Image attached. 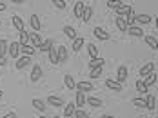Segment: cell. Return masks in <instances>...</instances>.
I'll list each match as a JSON object with an SVG mask.
<instances>
[{
	"label": "cell",
	"instance_id": "obj_43",
	"mask_svg": "<svg viewBox=\"0 0 158 118\" xmlns=\"http://www.w3.org/2000/svg\"><path fill=\"white\" fill-rule=\"evenodd\" d=\"M75 116L77 118H89V115H87L84 109H77V111H75Z\"/></svg>",
	"mask_w": 158,
	"mask_h": 118
},
{
	"label": "cell",
	"instance_id": "obj_4",
	"mask_svg": "<svg viewBox=\"0 0 158 118\" xmlns=\"http://www.w3.org/2000/svg\"><path fill=\"white\" fill-rule=\"evenodd\" d=\"M46 104H51L53 107H62L65 102H64L62 98H60V96H56V95H49L48 100H46Z\"/></svg>",
	"mask_w": 158,
	"mask_h": 118
},
{
	"label": "cell",
	"instance_id": "obj_45",
	"mask_svg": "<svg viewBox=\"0 0 158 118\" xmlns=\"http://www.w3.org/2000/svg\"><path fill=\"white\" fill-rule=\"evenodd\" d=\"M6 64H7V60H6V58H0V67H4Z\"/></svg>",
	"mask_w": 158,
	"mask_h": 118
},
{
	"label": "cell",
	"instance_id": "obj_26",
	"mask_svg": "<svg viewBox=\"0 0 158 118\" xmlns=\"http://www.w3.org/2000/svg\"><path fill=\"white\" fill-rule=\"evenodd\" d=\"M116 27H118L120 31H127V29H129V26H127L126 18H122V17H116Z\"/></svg>",
	"mask_w": 158,
	"mask_h": 118
},
{
	"label": "cell",
	"instance_id": "obj_18",
	"mask_svg": "<svg viewBox=\"0 0 158 118\" xmlns=\"http://www.w3.org/2000/svg\"><path fill=\"white\" fill-rule=\"evenodd\" d=\"M33 107H35V109H38L40 113H44L48 105H46V102L40 100V98H33Z\"/></svg>",
	"mask_w": 158,
	"mask_h": 118
},
{
	"label": "cell",
	"instance_id": "obj_8",
	"mask_svg": "<svg viewBox=\"0 0 158 118\" xmlns=\"http://www.w3.org/2000/svg\"><path fill=\"white\" fill-rule=\"evenodd\" d=\"M42 42H44V40H42V36H40L38 33H31V35H29V44H31L35 49H36V47H40V44H42Z\"/></svg>",
	"mask_w": 158,
	"mask_h": 118
},
{
	"label": "cell",
	"instance_id": "obj_37",
	"mask_svg": "<svg viewBox=\"0 0 158 118\" xmlns=\"http://www.w3.org/2000/svg\"><path fill=\"white\" fill-rule=\"evenodd\" d=\"M51 47H53V42H51V40H44V42L40 44V47H38V49H40V51H48V53H49Z\"/></svg>",
	"mask_w": 158,
	"mask_h": 118
},
{
	"label": "cell",
	"instance_id": "obj_29",
	"mask_svg": "<svg viewBox=\"0 0 158 118\" xmlns=\"http://www.w3.org/2000/svg\"><path fill=\"white\" fill-rule=\"evenodd\" d=\"M151 20H153V18L149 17V15H145V13L136 15V22H138V24H143V26H145V24H151Z\"/></svg>",
	"mask_w": 158,
	"mask_h": 118
},
{
	"label": "cell",
	"instance_id": "obj_47",
	"mask_svg": "<svg viewBox=\"0 0 158 118\" xmlns=\"http://www.w3.org/2000/svg\"><path fill=\"white\" fill-rule=\"evenodd\" d=\"M100 118H116V116H113V115H102Z\"/></svg>",
	"mask_w": 158,
	"mask_h": 118
},
{
	"label": "cell",
	"instance_id": "obj_24",
	"mask_svg": "<svg viewBox=\"0 0 158 118\" xmlns=\"http://www.w3.org/2000/svg\"><path fill=\"white\" fill-rule=\"evenodd\" d=\"M84 42H85V40H84L82 36H77V38L73 40V51H75V53H78V51L82 49V46H84Z\"/></svg>",
	"mask_w": 158,
	"mask_h": 118
},
{
	"label": "cell",
	"instance_id": "obj_3",
	"mask_svg": "<svg viewBox=\"0 0 158 118\" xmlns=\"http://www.w3.org/2000/svg\"><path fill=\"white\" fill-rule=\"evenodd\" d=\"M116 15H118V17H129V15H133V7H131V6H126V4H122V6H120V7H118V9H116Z\"/></svg>",
	"mask_w": 158,
	"mask_h": 118
},
{
	"label": "cell",
	"instance_id": "obj_30",
	"mask_svg": "<svg viewBox=\"0 0 158 118\" xmlns=\"http://www.w3.org/2000/svg\"><path fill=\"white\" fill-rule=\"evenodd\" d=\"M29 22H31V27H33V31H35V33H38V29H40V18L36 17V15H33Z\"/></svg>",
	"mask_w": 158,
	"mask_h": 118
},
{
	"label": "cell",
	"instance_id": "obj_25",
	"mask_svg": "<svg viewBox=\"0 0 158 118\" xmlns=\"http://www.w3.org/2000/svg\"><path fill=\"white\" fill-rule=\"evenodd\" d=\"M64 33H65V36H69V38H77V29L73 27V26H64Z\"/></svg>",
	"mask_w": 158,
	"mask_h": 118
},
{
	"label": "cell",
	"instance_id": "obj_19",
	"mask_svg": "<svg viewBox=\"0 0 158 118\" xmlns=\"http://www.w3.org/2000/svg\"><path fill=\"white\" fill-rule=\"evenodd\" d=\"M85 104V96H84V93L82 91H77V96H75V105L78 107V109H82V105Z\"/></svg>",
	"mask_w": 158,
	"mask_h": 118
},
{
	"label": "cell",
	"instance_id": "obj_33",
	"mask_svg": "<svg viewBox=\"0 0 158 118\" xmlns=\"http://www.w3.org/2000/svg\"><path fill=\"white\" fill-rule=\"evenodd\" d=\"M91 17H93V7H85V9H84V15H82V20H84V22H89Z\"/></svg>",
	"mask_w": 158,
	"mask_h": 118
},
{
	"label": "cell",
	"instance_id": "obj_23",
	"mask_svg": "<svg viewBox=\"0 0 158 118\" xmlns=\"http://www.w3.org/2000/svg\"><path fill=\"white\" fill-rule=\"evenodd\" d=\"M84 9H85V6H84V2H77L75 4V17L78 18H82V15H84Z\"/></svg>",
	"mask_w": 158,
	"mask_h": 118
},
{
	"label": "cell",
	"instance_id": "obj_51",
	"mask_svg": "<svg viewBox=\"0 0 158 118\" xmlns=\"http://www.w3.org/2000/svg\"><path fill=\"white\" fill-rule=\"evenodd\" d=\"M51 118H60V116H51Z\"/></svg>",
	"mask_w": 158,
	"mask_h": 118
},
{
	"label": "cell",
	"instance_id": "obj_38",
	"mask_svg": "<svg viewBox=\"0 0 158 118\" xmlns=\"http://www.w3.org/2000/svg\"><path fill=\"white\" fill-rule=\"evenodd\" d=\"M120 6H122L120 0H109V2H107V7H109V9H118Z\"/></svg>",
	"mask_w": 158,
	"mask_h": 118
},
{
	"label": "cell",
	"instance_id": "obj_17",
	"mask_svg": "<svg viewBox=\"0 0 158 118\" xmlns=\"http://www.w3.org/2000/svg\"><path fill=\"white\" fill-rule=\"evenodd\" d=\"M106 87H109L113 91H120V89H122V84L116 82V80H113V78H107V80H106Z\"/></svg>",
	"mask_w": 158,
	"mask_h": 118
},
{
	"label": "cell",
	"instance_id": "obj_31",
	"mask_svg": "<svg viewBox=\"0 0 158 118\" xmlns=\"http://www.w3.org/2000/svg\"><path fill=\"white\" fill-rule=\"evenodd\" d=\"M7 49H9V44H7L6 40H0V58H6Z\"/></svg>",
	"mask_w": 158,
	"mask_h": 118
},
{
	"label": "cell",
	"instance_id": "obj_44",
	"mask_svg": "<svg viewBox=\"0 0 158 118\" xmlns=\"http://www.w3.org/2000/svg\"><path fill=\"white\" fill-rule=\"evenodd\" d=\"M2 118H16V113L15 111H9V113H6Z\"/></svg>",
	"mask_w": 158,
	"mask_h": 118
},
{
	"label": "cell",
	"instance_id": "obj_5",
	"mask_svg": "<svg viewBox=\"0 0 158 118\" xmlns=\"http://www.w3.org/2000/svg\"><path fill=\"white\" fill-rule=\"evenodd\" d=\"M127 33H129V36H135V38H143V36H145V35H143V29L140 27V26H133V27H129Z\"/></svg>",
	"mask_w": 158,
	"mask_h": 118
},
{
	"label": "cell",
	"instance_id": "obj_49",
	"mask_svg": "<svg viewBox=\"0 0 158 118\" xmlns=\"http://www.w3.org/2000/svg\"><path fill=\"white\" fill-rule=\"evenodd\" d=\"M2 96H4V93H2V91H0V98H2Z\"/></svg>",
	"mask_w": 158,
	"mask_h": 118
},
{
	"label": "cell",
	"instance_id": "obj_39",
	"mask_svg": "<svg viewBox=\"0 0 158 118\" xmlns=\"http://www.w3.org/2000/svg\"><path fill=\"white\" fill-rule=\"evenodd\" d=\"M126 22H127V26H129V27L136 26V15H129V17L126 18Z\"/></svg>",
	"mask_w": 158,
	"mask_h": 118
},
{
	"label": "cell",
	"instance_id": "obj_28",
	"mask_svg": "<svg viewBox=\"0 0 158 118\" xmlns=\"http://www.w3.org/2000/svg\"><path fill=\"white\" fill-rule=\"evenodd\" d=\"M87 100V104L91 105V107H102L104 105V102L100 100V98H95V96H89V98H85Z\"/></svg>",
	"mask_w": 158,
	"mask_h": 118
},
{
	"label": "cell",
	"instance_id": "obj_41",
	"mask_svg": "<svg viewBox=\"0 0 158 118\" xmlns=\"http://www.w3.org/2000/svg\"><path fill=\"white\" fill-rule=\"evenodd\" d=\"M89 76H91V78H95V80H96V78H100V76H102V67H98V69H93Z\"/></svg>",
	"mask_w": 158,
	"mask_h": 118
},
{
	"label": "cell",
	"instance_id": "obj_52",
	"mask_svg": "<svg viewBox=\"0 0 158 118\" xmlns=\"http://www.w3.org/2000/svg\"><path fill=\"white\" fill-rule=\"evenodd\" d=\"M0 26H2V22H0Z\"/></svg>",
	"mask_w": 158,
	"mask_h": 118
},
{
	"label": "cell",
	"instance_id": "obj_27",
	"mask_svg": "<svg viewBox=\"0 0 158 118\" xmlns=\"http://www.w3.org/2000/svg\"><path fill=\"white\" fill-rule=\"evenodd\" d=\"M56 51H58V60L60 62H65L67 60V49H65V46H58Z\"/></svg>",
	"mask_w": 158,
	"mask_h": 118
},
{
	"label": "cell",
	"instance_id": "obj_36",
	"mask_svg": "<svg viewBox=\"0 0 158 118\" xmlns=\"http://www.w3.org/2000/svg\"><path fill=\"white\" fill-rule=\"evenodd\" d=\"M87 51H89L91 58H98V47H96L95 44H87Z\"/></svg>",
	"mask_w": 158,
	"mask_h": 118
},
{
	"label": "cell",
	"instance_id": "obj_20",
	"mask_svg": "<svg viewBox=\"0 0 158 118\" xmlns=\"http://www.w3.org/2000/svg\"><path fill=\"white\" fill-rule=\"evenodd\" d=\"M49 62H51V64H60L56 47H51V49H49Z\"/></svg>",
	"mask_w": 158,
	"mask_h": 118
},
{
	"label": "cell",
	"instance_id": "obj_14",
	"mask_svg": "<svg viewBox=\"0 0 158 118\" xmlns=\"http://www.w3.org/2000/svg\"><path fill=\"white\" fill-rule=\"evenodd\" d=\"M145 107H147L149 111H155V109H156V98H155V95H147V98H145Z\"/></svg>",
	"mask_w": 158,
	"mask_h": 118
},
{
	"label": "cell",
	"instance_id": "obj_48",
	"mask_svg": "<svg viewBox=\"0 0 158 118\" xmlns=\"http://www.w3.org/2000/svg\"><path fill=\"white\" fill-rule=\"evenodd\" d=\"M155 22H156V29H158V17H156V20H155Z\"/></svg>",
	"mask_w": 158,
	"mask_h": 118
},
{
	"label": "cell",
	"instance_id": "obj_13",
	"mask_svg": "<svg viewBox=\"0 0 158 118\" xmlns=\"http://www.w3.org/2000/svg\"><path fill=\"white\" fill-rule=\"evenodd\" d=\"M64 84H65V89H69V91L77 89V82L73 80V76H71V75H65V76H64Z\"/></svg>",
	"mask_w": 158,
	"mask_h": 118
},
{
	"label": "cell",
	"instance_id": "obj_21",
	"mask_svg": "<svg viewBox=\"0 0 158 118\" xmlns=\"http://www.w3.org/2000/svg\"><path fill=\"white\" fill-rule=\"evenodd\" d=\"M104 64H106L104 58H93V60L89 62V69H91V71H93V69H98V67H102Z\"/></svg>",
	"mask_w": 158,
	"mask_h": 118
},
{
	"label": "cell",
	"instance_id": "obj_11",
	"mask_svg": "<svg viewBox=\"0 0 158 118\" xmlns=\"http://www.w3.org/2000/svg\"><path fill=\"white\" fill-rule=\"evenodd\" d=\"M42 78V66H33V71H31V80L33 82H36V80H40Z\"/></svg>",
	"mask_w": 158,
	"mask_h": 118
},
{
	"label": "cell",
	"instance_id": "obj_12",
	"mask_svg": "<svg viewBox=\"0 0 158 118\" xmlns=\"http://www.w3.org/2000/svg\"><path fill=\"white\" fill-rule=\"evenodd\" d=\"M29 64H31V56H22V58H18V60H16L15 67L16 69H24L26 66H29Z\"/></svg>",
	"mask_w": 158,
	"mask_h": 118
},
{
	"label": "cell",
	"instance_id": "obj_22",
	"mask_svg": "<svg viewBox=\"0 0 158 118\" xmlns=\"http://www.w3.org/2000/svg\"><path fill=\"white\" fill-rule=\"evenodd\" d=\"M20 36H18V44H20V47L22 46H27L29 44V33L27 31H22V33H18Z\"/></svg>",
	"mask_w": 158,
	"mask_h": 118
},
{
	"label": "cell",
	"instance_id": "obj_50",
	"mask_svg": "<svg viewBox=\"0 0 158 118\" xmlns=\"http://www.w3.org/2000/svg\"><path fill=\"white\" fill-rule=\"evenodd\" d=\"M38 118H48V116H44V115H42V116H38Z\"/></svg>",
	"mask_w": 158,
	"mask_h": 118
},
{
	"label": "cell",
	"instance_id": "obj_9",
	"mask_svg": "<svg viewBox=\"0 0 158 118\" xmlns=\"http://www.w3.org/2000/svg\"><path fill=\"white\" fill-rule=\"evenodd\" d=\"M143 40H145V44H147V46H149L153 51L158 49V40L153 36V35H145V36H143Z\"/></svg>",
	"mask_w": 158,
	"mask_h": 118
},
{
	"label": "cell",
	"instance_id": "obj_16",
	"mask_svg": "<svg viewBox=\"0 0 158 118\" xmlns=\"http://www.w3.org/2000/svg\"><path fill=\"white\" fill-rule=\"evenodd\" d=\"M75 111H77V105H75V102H73V104H65V109H64V116H65V118L75 116Z\"/></svg>",
	"mask_w": 158,
	"mask_h": 118
},
{
	"label": "cell",
	"instance_id": "obj_32",
	"mask_svg": "<svg viewBox=\"0 0 158 118\" xmlns=\"http://www.w3.org/2000/svg\"><path fill=\"white\" fill-rule=\"evenodd\" d=\"M143 82H145V85H147V87L155 84V82H156V75H155V71H153V73H149V75L143 78Z\"/></svg>",
	"mask_w": 158,
	"mask_h": 118
},
{
	"label": "cell",
	"instance_id": "obj_46",
	"mask_svg": "<svg viewBox=\"0 0 158 118\" xmlns=\"http://www.w3.org/2000/svg\"><path fill=\"white\" fill-rule=\"evenodd\" d=\"M6 7H7V4H6V2H0V11H4Z\"/></svg>",
	"mask_w": 158,
	"mask_h": 118
},
{
	"label": "cell",
	"instance_id": "obj_10",
	"mask_svg": "<svg viewBox=\"0 0 158 118\" xmlns=\"http://www.w3.org/2000/svg\"><path fill=\"white\" fill-rule=\"evenodd\" d=\"M13 26H15V29L18 31V33H22V31H26V26H24V20L18 17V15H15L13 17Z\"/></svg>",
	"mask_w": 158,
	"mask_h": 118
},
{
	"label": "cell",
	"instance_id": "obj_2",
	"mask_svg": "<svg viewBox=\"0 0 158 118\" xmlns=\"http://www.w3.org/2000/svg\"><path fill=\"white\" fill-rule=\"evenodd\" d=\"M127 75H129V69L126 67V66H120L118 67V71H116V82H126L127 80Z\"/></svg>",
	"mask_w": 158,
	"mask_h": 118
},
{
	"label": "cell",
	"instance_id": "obj_15",
	"mask_svg": "<svg viewBox=\"0 0 158 118\" xmlns=\"http://www.w3.org/2000/svg\"><path fill=\"white\" fill-rule=\"evenodd\" d=\"M77 89L82 91V93H87V91H93L95 85L91 84V82H78V84H77Z\"/></svg>",
	"mask_w": 158,
	"mask_h": 118
},
{
	"label": "cell",
	"instance_id": "obj_35",
	"mask_svg": "<svg viewBox=\"0 0 158 118\" xmlns=\"http://www.w3.org/2000/svg\"><path fill=\"white\" fill-rule=\"evenodd\" d=\"M147 89H149V87L145 85V82L138 78V80H136V91H138V93H147Z\"/></svg>",
	"mask_w": 158,
	"mask_h": 118
},
{
	"label": "cell",
	"instance_id": "obj_40",
	"mask_svg": "<svg viewBox=\"0 0 158 118\" xmlns=\"http://www.w3.org/2000/svg\"><path fill=\"white\" fill-rule=\"evenodd\" d=\"M53 4H55V7L56 9H65V0H53Z\"/></svg>",
	"mask_w": 158,
	"mask_h": 118
},
{
	"label": "cell",
	"instance_id": "obj_1",
	"mask_svg": "<svg viewBox=\"0 0 158 118\" xmlns=\"http://www.w3.org/2000/svg\"><path fill=\"white\" fill-rule=\"evenodd\" d=\"M155 71V66H153V62H147L145 66H142V69L138 71V76H140V80H143L149 73H153Z\"/></svg>",
	"mask_w": 158,
	"mask_h": 118
},
{
	"label": "cell",
	"instance_id": "obj_42",
	"mask_svg": "<svg viewBox=\"0 0 158 118\" xmlns=\"http://www.w3.org/2000/svg\"><path fill=\"white\" fill-rule=\"evenodd\" d=\"M133 105L135 107H145V100H142V98H133Z\"/></svg>",
	"mask_w": 158,
	"mask_h": 118
},
{
	"label": "cell",
	"instance_id": "obj_34",
	"mask_svg": "<svg viewBox=\"0 0 158 118\" xmlns=\"http://www.w3.org/2000/svg\"><path fill=\"white\" fill-rule=\"evenodd\" d=\"M20 49H22V53H24V56H31L33 53H35V47H33L31 44H27V46H22Z\"/></svg>",
	"mask_w": 158,
	"mask_h": 118
},
{
	"label": "cell",
	"instance_id": "obj_53",
	"mask_svg": "<svg viewBox=\"0 0 158 118\" xmlns=\"http://www.w3.org/2000/svg\"><path fill=\"white\" fill-rule=\"evenodd\" d=\"M140 118H143V116H140Z\"/></svg>",
	"mask_w": 158,
	"mask_h": 118
},
{
	"label": "cell",
	"instance_id": "obj_7",
	"mask_svg": "<svg viewBox=\"0 0 158 118\" xmlns=\"http://www.w3.org/2000/svg\"><path fill=\"white\" fill-rule=\"evenodd\" d=\"M7 53H9L11 58H18V55H20V44H18V42H11Z\"/></svg>",
	"mask_w": 158,
	"mask_h": 118
},
{
	"label": "cell",
	"instance_id": "obj_6",
	"mask_svg": "<svg viewBox=\"0 0 158 118\" xmlns=\"http://www.w3.org/2000/svg\"><path fill=\"white\" fill-rule=\"evenodd\" d=\"M93 33H95V36L98 38V40H109V31H106V29L100 27V26L93 29Z\"/></svg>",
	"mask_w": 158,
	"mask_h": 118
}]
</instances>
